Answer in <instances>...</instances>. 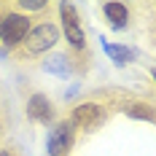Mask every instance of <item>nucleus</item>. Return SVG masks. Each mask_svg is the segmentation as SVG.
<instances>
[{"label": "nucleus", "mask_w": 156, "mask_h": 156, "mask_svg": "<svg viewBox=\"0 0 156 156\" xmlns=\"http://www.w3.org/2000/svg\"><path fill=\"white\" fill-rule=\"evenodd\" d=\"M105 54H108L116 65H126V62H132V59H135V51H132L129 46H121V43H108V41H105Z\"/></svg>", "instance_id": "8"}, {"label": "nucleus", "mask_w": 156, "mask_h": 156, "mask_svg": "<svg viewBox=\"0 0 156 156\" xmlns=\"http://www.w3.org/2000/svg\"><path fill=\"white\" fill-rule=\"evenodd\" d=\"M59 41V30L57 24L51 22H41V24H32V30L27 32V38L22 41V46L16 48L19 57H41L43 51H51Z\"/></svg>", "instance_id": "1"}, {"label": "nucleus", "mask_w": 156, "mask_h": 156, "mask_svg": "<svg viewBox=\"0 0 156 156\" xmlns=\"http://www.w3.org/2000/svg\"><path fill=\"white\" fill-rule=\"evenodd\" d=\"M43 70H48V73H57V76H67L70 73V65H67V57H51L48 62H43Z\"/></svg>", "instance_id": "9"}, {"label": "nucleus", "mask_w": 156, "mask_h": 156, "mask_svg": "<svg viewBox=\"0 0 156 156\" xmlns=\"http://www.w3.org/2000/svg\"><path fill=\"white\" fill-rule=\"evenodd\" d=\"M59 19H62V30H65V41L70 43L73 51H86V35L81 30V19L76 14L73 3H59ZM89 54V51H86Z\"/></svg>", "instance_id": "3"}, {"label": "nucleus", "mask_w": 156, "mask_h": 156, "mask_svg": "<svg viewBox=\"0 0 156 156\" xmlns=\"http://www.w3.org/2000/svg\"><path fill=\"white\" fill-rule=\"evenodd\" d=\"M151 11H154V19H151L148 32H151V41H154V46H156V3H151Z\"/></svg>", "instance_id": "12"}, {"label": "nucleus", "mask_w": 156, "mask_h": 156, "mask_svg": "<svg viewBox=\"0 0 156 156\" xmlns=\"http://www.w3.org/2000/svg\"><path fill=\"white\" fill-rule=\"evenodd\" d=\"M154 81H156V70H154Z\"/></svg>", "instance_id": "16"}, {"label": "nucleus", "mask_w": 156, "mask_h": 156, "mask_svg": "<svg viewBox=\"0 0 156 156\" xmlns=\"http://www.w3.org/2000/svg\"><path fill=\"white\" fill-rule=\"evenodd\" d=\"M5 14H8V5L3 3V5H0V27H3V19H5Z\"/></svg>", "instance_id": "13"}, {"label": "nucleus", "mask_w": 156, "mask_h": 156, "mask_svg": "<svg viewBox=\"0 0 156 156\" xmlns=\"http://www.w3.org/2000/svg\"><path fill=\"white\" fill-rule=\"evenodd\" d=\"M27 116H30V121H35V124H48L54 119L51 100H48L46 94H32L30 100H27Z\"/></svg>", "instance_id": "6"}, {"label": "nucleus", "mask_w": 156, "mask_h": 156, "mask_svg": "<svg viewBox=\"0 0 156 156\" xmlns=\"http://www.w3.org/2000/svg\"><path fill=\"white\" fill-rule=\"evenodd\" d=\"M3 132H5V124H3V119H0V137H3Z\"/></svg>", "instance_id": "15"}, {"label": "nucleus", "mask_w": 156, "mask_h": 156, "mask_svg": "<svg viewBox=\"0 0 156 156\" xmlns=\"http://www.w3.org/2000/svg\"><path fill=\"white\" fill-rule=\"evenodd\" d=\"M70 121L73 126H81V129H86V132H92L97 126L105 121V108L100 105V102H78L76 108L70 110Z\"/></svg>", "instance_id": "5"}, {"label": "nucleus", "mask_w": 156, "mask_h": 156, "mask_svg": "<svg viewBox=\"0 0 156 156\" xmlns=\"http://www.w3.org/2000/svg\"><path fill=\"white\" fill-rule=\"evenodd\" d=\"M16 11H22V14H30V11H48V3L46 0H19L14 3Z\"/></svg>", "instance_id": "10"}, {"label": "nucleus", "mask_w": 156, "mask_h": 156, "mask_svg": "<svg viewBox=\"0 0 156 156\" xmlns=\"http://www.w3.org/2000/svg\"><path fill=\"white\" fill-rule=\"evenodd\" d=\"M0 156H16V154L11 151V148H0Z\"/></svg>", "instance_id": "14"}, {"label": "nucleus", "mask_w": 156, "mask_h": 156, "mask_svg": "<svg viewBox=\"0 0 156 156\" xmlns=\"http://www.w3.org/2000/svg\"><path fill=\"white\" fill-rule=\"evenodd\" d=\"M30 30H32V19L22 11H16L14 5H8V14H5L3 27H0V43L5 48H19Z\"/></svg>", "instance_id": "2"}, {"label": "nucleus", "mask_w": 156, "mask_h": 156, "mask_svg": "<svg viewBox=\"0 0 156 156\" xmlns=\"http://www.w3.org/2000/svg\"><path fill=\"white\" fill-rule=\"evenodd\" d=\"M102 14H105V22H108L110 27H116V30H124L126 24H129V8H126L124 3H105L102 5Z\"/></svg>", "instance_id": "7"}, {"label": "nucleus", "mask_w": 156, "mask_h": 156, "mask_svg": "<svg viewBox=\"0 0 156 156\" xmlns=\"http://www.w3.org/2000/svg\"><path fill=\"white\" fill-rule=\"evenodd\" d=\"M73 140H76V126H73L70 119H65L57 126H51V132H48V137H46L48 156H67L70 148H73Z\"/></svg>", "instance_id": "4"}, {"label": "nucleus", "mask_w": 156, "mask_h": 156, "mask_svg": "<svg viewBox=\"0 0 156 156\" xmlns=\"http://www.w3.org/2000/svg\"><path fill=\"white\" fill-rule=\"evenodd\" d=\"M126 113L132 116V119H145V121H156V110L151 105H129Z\"/></svg>", "instance_id": "11"}]
</instances>
